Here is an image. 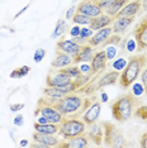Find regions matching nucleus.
<instances>
[{
  "label": "nucleus",
  "mask_w": 147,
  "mask_h": 148,
  "mask_svg": "<svg viewBox=\"0 0 147 148\" xmlns=\"http://www.w3.org/2000/svg\"><path fill=\"white\" fill-rule=\"evenodd\" d=\"M66 28H67V23H66V21H63V19H60V21H57V23H56V27L53 28V32L51 34V38L56 39L58 38V37H61L65 34L66 32Z\"/></svg>",
  "instance_id": "393cba45"
},
{
  "label": "nucleus",
  "mask_w": 147,
  "mask_h": 148,
  "mask_svg": "<svg viewBox=\"0 0 147 148\" xmlns=\"http://www.w3.org/2000/svg\"><path fill=\"white\" fill-rule=\"evenodd\" d=\"M100 112H102V105H100L99 101L96 100H91V103L89 104V106L85 109V112L82 113V122H84L86 125H91L98 122L99 116H100Z\"/></svg>",
  "instance_id": "423d86ee"
},
{
  "label": "nucleus",
  "mask_w": 147,
  "mask_h": 148,
  "mask_svg": "<svg viewBox=\"0 0 147 148\" xmlns=\"http://www.w3.org/2000/svg\"><path fill=\"white\" fill-rule=\"evenodd\" d=\"M139 10H141V0H135V1L127 3L119 10L117 16H135Z\"/></svg>",
  "instance_id": "6ab92c4d"
},
{
  "label": "nucleus",
  "mask_w": 147,
  "mask_h": 148,
  "mask_svg": "<svg viewBox=\"0 0 147 148\" xmlns=\"http://www.w3.org/2000/svg\"><path fill=\"white\" fill-rule=\"evenodd\" d=\"M138 105V100L133 94H124L123 96L118 97L114 103L110 105L112 115L118 122H127L129 120L135 113V109Z\"/></svg>",
  "instance_id": "f257e3e1"
},
{
  "label": "nucleus",
  "mask_w": 147,
  "mask_h": 148,
  "mask_svg": "<svg viewBox=\"0 0 147 148\" xmlns=\"http://www.w3.org/2000/svg\"><path fill=\"white\" fill-rule=\"evenodd\" d=\"M79 70L82 75H91V65H89V62L80 63Z\"/></svg>",
  "instance_id": "4c0bfd02"
},
{
  "label": "nucleus",
  "mask_w": 147,
  "mask_h": 148,
  "mask_svg": "<svg viewBox=\"0 0 147 148\" xmlns=\"http://www.w3.org/2000/svg\"><path fill=\"white\" fill-rule=\"evenodd\" d=\"M122 42V37L119 34H114V36H110L106 41L103 43V46H109V45H113V46H118L119 43Z\"/></svg>",
  "instance_id": "72a5a7b5"
},
{
  "label": "nucleus",
  "mask_w": 147,
  "mask_h": 148,
  "mask_svg": "<svg viewBox=\"0 0 147 148\" xmlns=\"http://www.w3.org/2000/svg\"><path fill=\"white\" fill-rule=\"evenodd\" d=\"M18 71H19V75H21V77H24V76H27L29 72H31V67L27 66V65H24V66L19 67Z\"/></svg>",
  "instance_id": "c03bdc74"
},
{
  "label": "nucleus",
  "mask_w": 147,
  "mask_h": 148,
  "mask_svg": "<svg viewBox=\"0 0 147 148\" xmlns=\"http://www.w3.org/2000/svg\"><path fill=\"white\" fill-rule=\"evenodd\" d=\"M141 9L147 12V0H141Z\"/></svg>",
  "instance_id": "5fc2aeb1"
},
{
  "label": "nucleus",
  "mask_w": 147,
  "mask_h": 148,
  "mask_svg": "<svg viewBox=\"0 0 147 148\" xmlns=\"http://www.w3.org/2000/svg\"><path fill=\"white\" fill-rule=\"evenodd\" d=\"M75 42H78L79 45H81V46H84V45H86L88 43V39H84V38H81V37H75V38H72Z\"/></svg>",
  "instance_id": "09e8293b"
},
{
  "label": "nucleus",
  "mask_w": 147,
  "mask_h": 148,
  "mask_svg": "<svg viewBox=\"0 0 147 148\" xmlns=\"http://www.w3.org/2000/svg\"><path fill=\"white\" fill-rule=\"evenodd\" d=\"M106 62L108 58L105 56V51L104 49H100L98 52H94L90 65H91V75H99L102 71H104V69L106 67Z\"/></svg>",
  "instance_id": "1a4fd4ad"
},
{
  "label": "nucleus",
  "mask_w": 147,
  "mask_h": 148,
  "mask_svg": "<svg viewBox=\"0 0 147 148\" xmlns=\"http://www.w3.org/2000/svg\"><path fill=\"white\" fill-rule=\"evenodd\" d=\"M113 22V18L108 14H100L98 16H95V18H93L91 23H90V28L93 29V31H98V29H102L104 28V27H109L112 24Z\"/></svg>",
  "instance_id": "412c9836"
},
{
  "label": "nucleus",
  "mask_w": 147,
  "mask_h": 148,
  "mask_svg": "<svg viewBox=\"0 0 147 148\" xmlns=\"http://www.w3.org/2000/svg\"><path fill=\"white\" fill-rule=\"evenodd\" d=\"M32 147L33 148H49L48 146H46V144H43V143H39V142H36L34 144H32Z\"/></svg>",
  "instance_id": "864d4df0"
},
{
  "label": "nucleus",
  "mask_w": 147,
  "mask_h": 148,
  "mask_svg": "<svg viewBox=\"0 0 147 148\" xmlns=\"http://www.w3.org/2000/svg\"><path fill=\"white\" fill-rule=\"evenodd\" d=\"M146 63H147L146 56L138 55V56L131 57L128 63H127V66L124 67V70L121 72V76H119L121 87H123V89H128V87L139 77L143 67L146 66Z\"/></svg>",
  "instance_id": "f03ea898"
},
{
  "label": "nucleus",
  "mask_w": 147,
  "mask_h": 148,
  "mask_svg": "<svg viewBox=\"0 0 147 148\" xmlns=\"http://www.w3.org/2000/svg\"><path fill=\"white\" fill-rule=\"evenodd\" d=\"M70 81H71V79L66 75V72L62 69H53L52 71H49L47 79H46L47 86H53V87L62 86Z\"/></svg>",
  "instance_id": "0eeeda50"
},
{
  "label": "nucleus",
  "mask_w": 147,
  "mask_h": 148,
  "mask_svg": "<svg viewBox=\"0 0 147 148\" xmlns=\"http://www.w3.org/2000/svg\"><path fill=\"white\" fill-rule=\"evenodd\" d=\"M80 48H81V45H79L74 39H61L57 42V51L67 53V55L72 56V58L79 53Z\"/></svg>",
  "instance_id": "9b49d317"
},
{
  "label": "nucleus",
  "mask_w": 147,
  "mask_h": 148,
  "mask_svg": "<svg viewBox=\"0 0 147 148\" xmlns=\"http://www.w3.org/2000/svg\"><path fill=\"white\" fill-rule=\"evenodd\" d=\"M34 130L45 134H58L60 124L55 123H47V124H38L34 123Z\"/></svg>",
  "instance_id": "5701e85b"
},
{
  "label": "nucleus",
  "mask_w": 147,
  "mask_h": 148,
  "mask_svg": "<svg viewBox=\"0 0 147 148\" xmlns=\"http://www.w3.org/2000/svg\"><path fill=\"white\" fill-rule=\"evenodd\" d=\"M57 147H62V148H86L89 147V138L88 136L84 134H80L78 137L70 138L66 139L63 142H60Z\"/></svg>",
  "instance_id": "f8f14e48"
},
{
  "label": "nucleus",
  "mask_w": 147,
  "mask_h": 148,
  "mask_svg": "<svg viewBox=\"0 0 147 148\" xmlns=\"http://www.w3.org/2000/svg\"><path fill=\"white\" fill-rule=\"evenodd\" d=\"M108 100H109L108 94H106V92H102V95H100V101H102V103H106Z\"/></svg>",
  "instance_id": "603ef678"
},
{
  "label": "nucleus",
  "mask_w": 147,
  "mask_h": 148,
  "mask_svg": "<svg viewBox=\"0 0 147 148\" xmlns=\"http://www.w3.org/2000/svg\"><path fill=\"white\" fill-rule=\"evenodd\" d=\"M93 18L91 16H88L85 14H81V13H76L75 15L72 16V22L75 23V24L78 25H90V23H91Z\"/></svg>",
  "instance_id": "a878e982"
},
{
  "label": "nucleus",
  "mask_w": 147,
  "mask_h": 148,
  "mask_svg": "<svg viewBox=\"0 0 147 148\" xmlns=\"http://www.w3.org/2000/svg\"><path fill=\"white\" fill-rule=\"evenodd\" d=\"M104 51H105V56L108 58V61H112V60L115 58L117 53H118V48L117 46H113V45H109V46H104Z\"/></svg>",
  "instance_id": "c756f323"
},
{
  "label": "nucleus",
  "mask_w": 147,
  "mask_h": 148,
  "mask_svg": "<svg viewBox=\"0 0 147 148\" xmlns=\"http://www.w3.org/2000/svg\"><path fill=\"white\" fill-rule=\"evenodd\" d=\"M13 124H14L15 127H23L24 125V118H23V115H16L14 119H13Z\"/></svg>",
  "instance_id": "37998d69"
},
{
  "label": "nucleus",
  "mask_w": 147,
  "mask_h": 148,
  "mask_svg": "<svg viewBox=\"0 0 147 148\" xmlns=\"http://www.w3.org/2000/svg\"><path fill=\"white\" fill-rule=\"evenodd\" d=\"M46 56V51L43 48H37L34 51V55H33V61H34L36 63H39L42 62V60L45 58Z\"/></svg>",
  "instance_id": "c9c22d12"
},
{
  "label": "nucleus",
  "mask_w": 147,
  "mask_h": 148,
  "mask_svg": "<svg viewBox=\"0 0 147 148\" xmlns=\"http://www.w3.org/2000/svg\"><path fill=\"white\" fill-rule=\"evenodd\" d=\"M112 34H113L112 27H104V28H102V29H98L96 33L93 34L91 38L88 39V45L93 46V47L100 46V45H103Z\"/></svg>",
  "instance_id": "ddd939ff"
},
{
  "label": "nucleus",
  "mask_w": 147,
  "mask_h": 148,
  "mask_svg": "<svg viewBox=\"0 0 147 148\" xmlns=\"http://www.w3.org/2000/svg\"><path fill=\"white\" fill-rule=\"evenodd\" d=\"M89 132H88V138L89 140H93L95 146H102L103 139H104V129H102V124H91L89 125Z\"/></svg>",
  "instance_id": "4468645a"
},
{
  "label": "nucleus",
  "mask_w": 147,
  "mask_h": 148,
  "mask_svg": "<svg viewBox=\"0 0 147 148\" xmlns=\"http://www.w3.org/2000/svg\"><path fill=\"white\" fill-rule=\"evenodd\" d=\"M43 95L47 97V101L49 104H56L58 101L60 99H62L63 96H65V94H63L61 90L58 89V87H53V86H47L45 90H43Z\"/></svg>",
  "instance_id": "4be33fe9"
},
{
  "label": "nucleus",
  "mask_w": 147,
  "mask_h": 148,
  "mask_svg": "<svg viewBox=\"0 0 147 148\" xmlns=\"http://www.w3.org/2000/svg\"><path fill=\"white\" fill-rule=\"evenodd\" d=\"M86 130V124L82 122V119H79L78 116H67L63 118V120L60 123L58 134L63 138V140L70 138L78 137L80 134H84Z\"/></svg>",
  "instance_id": "20e7f679"
},
{
  "label": "nucleus",
  "mask_w": 147,
  "mask_h": 148,
  "mask_svg": "<svg viewBox=\"0 0 147 148\" xmlns=\"http://www.w3.org/2000/svg\"><path fill=\"white\" fill-rule=\"evenodd\" d=\"M12 77V79H22L21 75H19V71H18V69L16 70H13V71L10 72V75H9Z\"/></svg>",
  "instance_id": "8fccbe9b"
},
{
  "label": "nucleus",
  "mask_w": 147,
  "mask_h": 148,
  "mask_svg": "<svg viewBox=\"0 0 147 148\" xmlns=\"http://www.w3.org/2000/svg\"><path fill=\"white\" fill-rule=\"evenodd\" d=\"M135 116H137L138 119L142 120H147V105H141V106H137L135 110Z\"/></svg>",
  "instance_id": "2f4dec72"
},
{
  "label": "nucleus",
  "mask_w": 147,
  "mask_h": 148,
  "mask_svg": "<svg viewBox=\"0 0 147 148\" xmlns=\"http://www.w3.org/2000/svg\"><path fill=\"white\" fill-rule=\"evenodd\" d=\"M78 13V6H75V5H72V6H70V8L66 10V14H65V18L66 19H72V16Z\"/></svg>",
  "instance_id": "ea45409f"
},
{
  "label": "nucleus",
  "mask_w": 147,
  "mask_h": 148,
  "mask_svg": "<svg viewBox=\"0 0 147 148\" xmlns=\"http://www.w3.org/2000/svg\"><path fill=\"white\" fill-rule=\"evenodd\" d=\"M124 144H126L124 137H123V134H122V133H119L118 136H117V138L114 139V142H113L112 147H123Z\"/></svg>",
  "instance_id": "58836bf2"
},
{
  "label": "nucleus",
  "mask_w": 147,
  "mask_h": 148,
  "mask_svg": "<svg viewBox=\"0 0 147 148\" xmlns=\"http://www.w3.org/2000/svg\"><path fill=\"white\" fill-rule=\"evenodd\" d=\"M139 79H141V82H142L143 87H145V92L147 94V67L142 70L141 75H139Z\"/></svg>",
  "instance_id": "a19ab883"
},
{
  "label": "nucleus",
  "mask_w": 147,
  "mask_h": 148,
  "mask_svg": "<svg viewBox=\"0 0 147 148\" xmlns=\"http://www.w3.org/2000/svg\"><path fill=\"white\" fill-rule=\"evenodd\" d=\"M127 63H128V61H127L126 58H123V57H119V58L113 60L112 67H113V70H114V71L122 72L123 70H124V67L127 66Z\"/></svg>",
  "instance_id": "c85d7f7f"
},
{
  "label": "nucleus",
  "mask_w": 147,
  "mask_h": 148,
  "mask_svg": "<svg viewBox=\"0 0 147 148\" xmlns=\"http://www.w3.org/2000/svg\"><path fill=\"white\" fill-rule=\"evenodd\" d=\"M58 89L61 90V91L65 94V95H67V94H72V92H76L79 90V87L78 85H76V82L74 81V80H71L70 82L67 84H65V85H62V86H58Z\"/></svg>",
  "instance_id": "bb28decb"
},
{
  "label": "nucleus",
  "mask_w": 147,
  "mask_h": 148,
  "mask_svg": "<svg viewBox=\"0 0 147 148\" xmlns=\"http://www.w3.org/2000/svg\"><path fill=\"white\" fill-rule=\"evenodd\" d=\"M94 56V47L90 45H84L81 46L79 53L74 57V65L78 63H84V62H90Z\"/></svg>",
  "instance_id": "dca6fc26"
},
{
  "label": "nucleus",
  "mask_w": 147,
  "mask_h": 148,
  "mask_svg": "<svg viewBox=\"0 0 147 148\" xmlns=\"http://www.w3.org/2000/svg\"><path fill=\"white\" fill-rule=\"evenodd\" d=\"M53 106L62 114L63 118L67 116H78L81 112H84V99L79 95V94H67L60 99Z\"/></svg>",
  "instance_id": "7ed1b4c3"
},
{
  "label": "nucleus",
  "mask_w": 147,
  "mask_h": 148,
  "mask_svg": "<svg viewBox=\"0 0 147 148\" xmlns=\"http://www.w3.org/2000/svg\"><path fill=\"white\" fill-rule=\"evenodd\" d=\"M63 71L66 72V75H67L71 80H76L78 77L81 75V72H80V70H79V67L78 66H75V65H70L67 67H65V69H62Z\"/></svg>",
  "instance_id": "cd10ccee"
},
{
  "label": "nucleus",
  "mask_w": 147,
  "mask_h": 148,
  "mask_svg": "<svg viewBox=\"0 0 147 148\" xmlns=\"http://www.w3.org/2000/svg\"><path fill=\"white\" fill-rule=\"evenodd\" d=\"M33 140L43 143L48 147H57L60 143V139L56 137V134H45V133H39V132L33 133Z\"/></svg>",
  "instance_id": "a211bd4d"
},
{
  "label": "nucleus",
  "mask_w": 147,
  "mask_h": 148,
  "mask_svg": "<svg viewBox=\"0 0 147 148\" xmlns=\"http://www.w3.org/2000/svg\"><path fill=\"white\" fill-rule=\"evenodd\" d=\"M102 125L104 128V143H105V146L112 147L114 139L121 132H119L118 128H117L114 124L110 123V122H104V123H102Z\"/></svg>",
  "instance_id": "2eb2a0df"
},
{
  "label": "nucleus",
  "mask_w": 147,
  "mask_h": 148,
  "mask_svg": "<svg viewBox=\"0 0 147 148\" xmlns=\"http://www.w3.org/2000/svg\"><path fill=\"white\" fill-rule=\"evenodd\" d=\"M28 140H27V139H22L21 140V142H19V146H21V147H27V146H28Z\"/></svg>",
  "instance_id": "6e6d98bb"
},
{
  "label": "nucleus",
  "mask_w": 147,
  "mask_h": 148,
  "mask_svg": "<svg viewBox=\"0 0 147 148\" xmlns=\"http://www.w3.org/2000/svg\"><path fill=\"white\" fill-rule=\"evenodd\" d=\"M80 29H81V25L75 24L71 29H70V36H71L72 38H75V37H79L80 36Z\"/></svg>",
  "instance_id": "79ce46f5"
},
{
  "label": "nucleus",
  "mask_w": 147,
  "mask_h": 148,
  "mask_svg": "<svg viewBox=\"0 0 147 148\" xmlns=\"http://www.w3.org/2000/svg\"><path fill=\"white\" fill-rule=\"evenodd\" d=\"M139 146L142 148H147V133L142 134L141 139H139Z\"/></svg>",
  "instance_id": "de8ad7c7"
},
{
  "label": "nucleus",
  "mask_w": 147,
  "mask_h": 148,
  "mask_svg": "<svg viewBox=\"0 0 147 148\" xmlns=\"http://www.w3.org/2000/svg\"><path fill=\"white\" fill-rule=\"evenodd\" d=\"M78 13H81V14L91 16V18H95V16L102 14L103 10H102V8L96 4V1L82 0V1L78 5Z\"/></svg>",
  "instance_id": "9d476101"
},
{
  "label": "nucleus",
  "mask_w": 147,
  "mask_h": 148,
  "mask_svg": "<svg viewBox=\"0 0 147 148\" xmlns=\"http://www.w3.org/2000/svg\"><path fill=\"white\" fill-rule=\"evenodd\" d=\"M25 106L24 103H19V104H12L10 105V112L15 113V112H19V110H22L23 108Z\"/></svg>",
  "instance_id": "49530a36"
},
{
  "label": "nucleus",
  "mask_w": 147,
  "mask_h": 148,
  "mask_svg": "<svg viewBox=\"0 0 147 148\" xmlns=\"http://www.w3.org/2000/svg\"><path fill=\"white\" fill-rule=\"evenodd\" d=\"M112 1H113V0H98V1H96V4L102 8V10H105V9L110 5V3H112Z\"/></svg>",
  "instance_id": "a18cd8bd"
},
{
  "label": "nucleus",
  "mask_w": 147,
  "mask_h": 148,
  "mask_svg": "<svg viewBox=\"0 0 147 148\" xmlns=\"http://www.w3.org/2000/svg\"><path fill=\"white\" fill-rule=\"evenodd\" d=\"M132 94L135 95L136 97H138V96H142L143 94H145V87H143L142 85V82H133L132 84Z\"/></svg>",
  "instance_id": "7c9ffc66"
},
{
  "label": "nucleus",
  "mask_w": 147,
  "mask_h": 148,
  "mask_svg": "<svg viewBox=\"0 0 147 148\" xmlns=\"http://www.w3.org/2000/svg\"><path fill=\"white\" fill-rule=\"evenodd\" d=\"M36 115H42L46 119H48L49 123H55V124H60L63 120L62 114L56 109L52 104H49L46 99H41L38 101V106L36 110Z\"/></svg>",
  "instance_id": "39448f33"
},
{
  "label": "nucleus",
  "mask_w": 147,
  "mask_h": 148,
  "mask_svg": "<svg viewBox=\"0 0 147 148\" xmlns=\"http://www.w3.org/2000/svg\"><path fill=\"white\" fill-rule=\"evenodd\" d=\"M90 1H98V0H90Z\"/></svg>",
  "instance_id": "4d7b16f0"
},
{
  "label": "nucleus",
  "mask_w": 147,
  "mask_h": 148,
  "mask_svg": "<svg viewBox=\"0 0 147 148\" xmlns=\"http://www.w3.org/2000/svg\"><path fill=\"white\" fill-rule=\"evenodd\" d=\"M91 76L93 75H82V73H81V75H80L76 80H74V81L76 82V85H78L79 89H81L82 86H85L86 84H88L90 80H91Z\"/></svg>",
  "instance_id": "473e14b6"
},
{
  "label": "nucleus",
  "mask_w": 147,
  "mask_h": 148,
  "mask_svg": "<svg viewBox=\"0 0 147 148\" xmlns=\"http://www.w3.org/2000/svg\"><path fill=\"white\" fill-rule=\"evenodd\" d=\"M137 48H138V47H137V42H136L135 38H129L128 41L126 42V49H127V52L133 53Z\"/></svg>",
  "instance_id": "e433bc0d"
},
{
  "label": "nucleus",
  "mask_w": 147,
  "mask_h": 148,
  "mask_svg": "<svg viewBox=\"0 0 147 148\" xmlns=\"http://www.w3.org/2000/svg\"><path fill=\"white\" fill-rule=\"evenodd\" d=\"M135 21V16H117V19L114 21L112 25L113 33L114 34H122L127 31L129 25Z\"/></svg>",
  "instance_id": "f3484780"
},
{
  "label": "nucleus",
  "mask_w": 147,
  "mask_h": 148,
  "mask_svg": "<svg viewBox=\"0 0 147 148\" xmlns=\"http://www.w3.org/2000/svg\"><path fill=\"white\" fill-rule=\"evenodd\" d=\"M127 3H128V0H113V1L110 3V5L105 9V14L110 15L112 18H115L117 14L119 13V10H121Z\"/></svg>",
  "instance_id": "b1692460"
},
{
  "label": "nucleus",
  "mask_w": 147,
  "mask_h": 148,
  "mask_svg": "<svg viewBox=\"0 0 147 148\" xmlns=\"http://www.w3.org/2000/svg\"><path fill=\"white\" fill-rule=\"evenodd\" d=\"M135 39L137 42V47L138 51H143L147 49V15L138 23V25L135 29Z\"/></svg>",
  "instance_id": "6e6552de"
},
{
  "label": "nucleus",
  "mask_w": 147,
  "mask_h": 148,
  "mask_svg": "<svg viewBox=\"0 0 147 148\" xmlns=\"http://www.w3.org/2000/svg\"><path fill=\"white\" fill-rule=\"evenodd\" d=\"M28 8H29V5H25V6H24V8H23V9H21V10H19V12H18V13H16V14H15L14 19L19 18V16H21V15L23 14V13H24V12H27V9H28Z\"/></svg>",
  "instance_id": "3c124183"
},
{
  "label": "nucleus",
  "mask_w": 147,
  "mask_h": 148,
  "mask_svg": "<svg viewBox=\"0 0 147 148\" xmlns=\"http://www.w3.org/2000/svg\"><path fill=\"white\" fill-rule=\"evenodd\" d=\"M74 63V58L72 56L67 55V53H63L61 51H57V55H56V58L52 61V67L53 69H65L70 65Z\"/></svg>",
  "instance_id": "aec40b11"
},
{
  "label": "nucleus",
  "mask_w": 147,
  "mask_h": 148,
  "mask_svg": "<svg viewBox=\"0 0 147 148\" xmlns=\"http://www.w3.org/2000/svg\"><path fill=\"white\" fill-rule=\"evenodd\" d=\"M93 34H94V31H93L91 28L88 25H84L81 29H80V37L81 38H84V39H89V38H91Z\"/></svg>",
  "instance_id": "f704fd0d"
}]
</instances>
